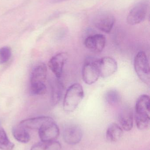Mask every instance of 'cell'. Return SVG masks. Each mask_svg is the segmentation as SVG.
Listing matches in <instances>:
<instances>
[{"label": "cell", "instance_id": "1", "mask_svg": "<svg viewBox=\"0 0 150 150\" xmlns=\"http://www.w3.org/2000/svg\"><path fill=\"white\" fill-rule=\"evenodd\" d=\"M84 96L82 86L78 83L71 85L67 90L63 101V110L67 112H74Z\"/></svg>", "mask_w": 150, "mask_h": 150}, {"label": "cell", "instance_id": "2", "mask_svg": "<svg viewBox=\"0 0 150 150\" xmlns=\"http://www.w3.org/2000/svg\"><path fill=\"white\" fill-rule=\"evenodd\" d=\"M135 71L139 78L147 85L150 84L149 62L146 53L138 52L134 59Z\"/></svg>", "mask_w": 150, "mask_h": 150}, {"label": "cell", "instance_id": "3", "mask_svg": "<svg viewBox=\"0 0 150 150\" xmlns=\"http://www.w3.org/2000/svg\"><path fill=\"white\" fill-rule=\"evenodd\" d=\"M82 76L84 82L88 85L92 84L97 81L100 76L98 59L92 57L85 59L83 66Z\"/></svg>", "mask_w": 150, "mask_h": 150}, {"label": "cell", "instance_id": "4", "mask_svg": "<svg viewBox=\"0 0 150 150\" xmlns=\"http://www.w3.org/2000/svg\"><path fill=\"white\" fill-rule=\"evenodd\" d=\"M149 8V1L142 0L130 10L127 17V22L130 25L141 23L145 20Z\"/></svg>", "mask_w": 150, "mask_h": 150}, {"label": "cell", "instance_id": "5", "mask_svg": "<svg viewBox=\"0 0 150 150\" xmlns=\"http://www.w3.org/2000/svg\"><path fill=\"white\" fill-rule=\"evenodd\" d=\"M114 17L107 11L99 12L94 17L93 23L96 28L106 33L111 32L115 23Z\"/></svg>", "mask_w": 150, "mask_h": 150}, {"label": "cell", "instance_id": "6", "mask_svg": "<svg viewBox=\"0 0 150 150\" xmlns=\"http://www.w3.org/2000/svg\"><path fill=\"white\" fill-rule=\"evenodd\" d=\"M38 131L39 136L42 142L55 141L60 134L58 126L51 117H49Z\"/></svg>", "mask_w": 150, "mask_h": 150}, {"label": "cell", "instance_id": "7", "mask_svg": "<svg viewBox=\"0 0 150 150\" xmlns=\"http://www.w3.org/2000/svg\"><path fill=\"white\" fill-rule=\"evenodd\" d=\"M68 55L66 52H60L53 56L48 62L50 70L56 78L61 79L64 66L68 60Z\"/></svg>", "mask_w": 150, "mask_h": 150}, {"label": "cell", "instance_id": "8", "mask_svg": "<svg viewBox=\"0 0 150 150\" xmlns=\"http://www.w3.org/2000/svg\"><path fill=\"white\" fill-rule=\"evenodd\" d=\"M100 76L103 78L109 77L116 73L118 69V64L114 58L105 57L98 59Z\"/></svg>", "mask_w": 150, "mask_h": 150}, {"label": "cell", "instance_id": "9", "mask_svg": "<svg viewBox=\"0 0 150 150\" xmlns=\"http://www.w3.org/2000/svg\"><path fill=\"white\" fill-rule=\"evenodd\" d=\"M106 39L103 34L90 35L86 38L84 45L88 50L95 53H101L105 47Z\"/></svg>", "mask_w": 150, "mask_h": 150}, {"label": "cell", "instance_id": "10", "mask_svg": "<svg viewBox=\"0 0 150 150\" xmlns=\"http://www.w3.org/2000/svg\"><path fill=\"white\" fill-rule=\"evenodd\" d=\"M82 136V129L76 125L67 126L63 130V139L65 142L70 145H75L79 143Z\"/></svg>", "mask_w": 150, "mask_h": 150}, {"label": "cell", "instance_id": "11", "mask_svg": "<svg viewBox=\"0 0 150 150\" xmlns=\"http://www.w3.org/2000/svg\"><path fill=\"white\" fill-rule=\"evenodd\" d=\"M119 121L122 128L127 131L132 129L134 124V112L131 108L125 107L119 114Z\"/></svg>", "mask_w": 150, "mask_h": 150}, {"label": "cell", "instance_id": "12", "mask_svg": "<svg viewBox=\"0 0 150 150\" xmlns=\"http://www.w3.org/2000/svg\"><path fill=\"white\" fill-rule=\"evenodd\" d=\"M47 68L45 63H38L33 68L30 77V84L45 83L46 79Z\"/></svg>", "mask_w": 150, "mask_h": 150}, {"label": "cell", "instance_id": "13", "mask_svg": "<svg viewBox=\"0 0 150 150\" xmlns=\"http://www.w3.org/2000/svg\"><path fill=\"white\" fill-rule=\"evenodd\" d=\"M49 117L48 116H40L30 118L22 121L18 125L26 129L38 130L46 122Z\"/></svg>", "mask_w": 150, "mask_h": 150}, {"label": "cell", "instance_id": "14", "mask_svg": "<svg viewBox=\"0 0 150 150\" xmlns=\"http://www.w3.org/2000/svg\"><path fill=\"white\" fill-rule=\"evenodd\" d=\"M149 96L143 94L137 99L135 107V113L139 114H150Z\"/></svg>", "mask_w": 150, "mask_h": 150}, {"label": "cell", "instance_id": "15", "mask_svg": "<svg viewBox=\"0 0 150 150\" xmlns=\"http://www.w3.org/2000/svg\"><path fill=\"white\" fill-rule=\"evenodd\" d=\"M51 97L52 102L54 105H56L58 103L61 98L63 90V83L61 80V79H55L51 82Z\"/></svg>", "mask_w": 150, "mask_h": 150}, {"label": "cell", "instance_id": "16", "mask_svg": "<svg viewBox=\"0 0 150 150\" xmlns=\"http://www.w3.org/2000/svg\"><path fill=\"white\" fill-rule=\"evenodd\" d=\"M123 134V129L120 126L115 123L109 125L106 131L107 140L112 142H115L120 140Z\"/></svg>", "mask_w": 150, "mask_h": 150}, {"label": "cell", "instance_id": "17", "mask_svg": "<svg viewBox=\"0 0 150 150\" xmlns=\"http://www.w3.org/2000/svg\"><path fill=\"white\" fill-rule=\"evenodd\" d=\"M28 130L21 126L18 125L12 129V134L14 138L21 143H26L31 139V136Z\"/></svg>", "mask_w": 150, "mask_h": 150}, {"label": "cell", "instance_id": "18", "mask_svg": "<svg viewBox=\"0 0 150 150\" xmlns=\"http://www.w3.org/2000/svg\"><path fill=\"white\" fill-rule=\"evenodd\" d=\"M61 145L56 141L51 142H42L34 145L31 150H60Z\"/></svg>", "mask_w": 150, "mask_h": 150}, {"label": "cell", "instance_id": "19", "mask_svg": "<svg viewBox=\"0 0 150 150\" xmlns=\"http://www.w3.org/2000/svg\"><path fill=\"white\" fill-rule=\"evenodd\" d=\"M135 120L137 127L141 130L148 128L150 123L149 114H134Z\"/></svg>", "mask_w": 150, "mask_h": 150}, {"label": "cell", "instance_id": "20", "mask_svg": "<svg viewBox=\"0 0 150 150\" xmlns=\"http://www.w3.org/2000/svg\"><path fill=\"white\" fill-rule=\"evenodd\" d=\"M15 147L10 142L4 129H0V149L2 150H12Z\"/></svg>", "mask_w": 150, "mask_h": 150}, {"label": "cell", "instance_id": "21", "mask_svg": "<svg viewBox=\"0 0 150 150\" xmlns=\"http://www.w3.org/2000/svg\"><path fill=\"white\" fill-rule=\"evenodd\" d=\"M105 99L109 105H114L119 103L121 100V96L118 91L112 89L106 93Z\"/></svg>", "mask_w": 150, "mask_h": 150}, {"label": "cell", "instance_id": "22", "mask_svg": "<svg viewBox=\"0 0 150 150\" xmlns=\"http://www.w3.org/2000/svg\"><path fill=\"white\" fill-rule=\"evenodd\" d=\"M30 91L33 95H42L46 92L47 87L45 83L30 84Z\"/></svg>", "mask_w": 150, "mask_h": 150}, {"label": "cell", "instance_id": "23", "mask_svg": "<svg viewBox=\"0 0 150 150\" xmlns=\"http://www.w3.org/2000/svg\"><path fill=\"white\" fill-rule=\"evenodd\" d=\"M11 55L10 47L4 46L0 48V64H3L9 61Z\"/></svg>", "mask_w": 150, "mask_h": 150}, {"label": "cell", "instance_id": "24", "mask_svg": "<svg viewBox=\"0 0 150 150\" xmlns=\"http://www.w3.org/2000/svg\"><path fill=\"white\" fill-rule=\"evenodd\" d=\"M65 1H67V0H50L51 2L53 3H57Z\"/></svg>", "mask_w": 150, "mask_h": 150}]
</instances>
